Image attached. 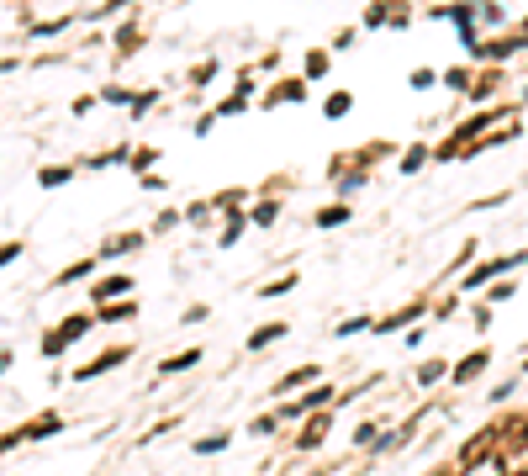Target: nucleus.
<instances>
[{
	"mask_svg": "<svg viewBox=\"0 0 528 476\" xmlns=\"http://www.w3.org/2000/svg\"><path fill=\"white\" fill-rule=\"evenodd\" d=\"M122 291H132V281H127V276H111V281L95 286V296H101V302H106V296H122Z\"/></svg>",
	"mask_w": 528,
	"mask_h": 476,
	"instance_id": "9d476101",
	"label": "nucleus"
},
{
	"mask_svg": "<svg viewBox=\"0 0 528 476\" xmlns=\"http://www.w3.org/2000/svg\"><path fill=\"white\" fill-rule=\"evenodd\" d=\"M280 218V207L275 201H264V207H254V222H275Z\"/></svg>",
	"mask_w": 528,
	"mask_h": 476,
	"instance_id": "4be33fe9",
	"label": "nucleus"
},
{
	"mask_svg": "<svg viewBox=\"0 0 528 476\" xmlns=\"http://www.w3.org/2000/svg\"><path fill=\"white\" fill-rule=\"evenodd\" d=\"M275 339H285V323H264V328H254L249 349H264V345H275Z\"/></svg>",
	"mask_w": 528,
	"mask_h": 476,
	"instance_id": "423d86ee",
	"label": "nucleus"
},
{
	"mask_svg": "<svg viewBox=\"0 0 528 476\" xmlns=\"http://www.w3.org/2000/svg\"><path fill=\"white\" fill-rule=\"evenodd\" d=\"M486 360H492L486 349H470L466 360L455 365V376H449V381H475V376H481V371H486Z\"/></svg>",
	"mask_w": 528,
	"mask_h": 476,
	"instance_id": "f03ea898",
	"label": "nucleus"
},
{
	"mask_svg": "<svg viewBox=\"0 0 528 476\" xmlns=\"http://www.w3.org/2000/svg\"><path fill=\"white\" fill-rule=\"evenodd\" d=\"M238 233H244V218H238V212H233V222H227V233H222V244H227V249H233V244H238Z\"/></svg>",
	"mask_w": 528,
	"mask_h": 476,
	"instance_id": "412c9836",
	"label": "nucleus"
},
{
	"mask_svg": "<svg viewBox=\"0 0 528 476\" xmlns=\"http://www.w3.org/2000/svg\"><path fill=\"white\" fill-rule=\"evenodd\" d=\"M423 159H428V154H423V149H412V154L402 159V170H407V175H412V170H423Z\"/></svg>",
	"mask_w": 528,
	"mask_h": 476,
	"instance_id": "393cba45",
	"label": "nucleus"
},
{
	"mask_svg": "<svg viewBox=\"0 0 528 476\" xmlns=\"http://www.w3.org/2000/svg\"><path fill=\"white\" fill-rule=\"evenodd\" d=\"M370 328H375L370 317H349V323L339 328V339H354V334H370Z\"/></svg>",
	"mask_w": 528,
	"mask_h": 476,
	"instance_id": "2eb2a0df",
	"label": "nucleus"
},
{
	"mask_svg": "<svg viewBox=\"0 0 528 476\" xmlns=\"http://www.w3.org/2000/svg\"><path fill=\"white\" fill-rule=\"evenodd\" d=\"M69 175H74V170H69V164H63V170H43V175H37V180H43V186H63V180H69Z\"/></svg>",
	"mask_w": 528,
	"mask_h": 476,
	"instance_id": "6ab92c4d",
	"label": "nucleus"
},
{
	"mask_svg": "<svg viewBox=\"0 0 528 476\" xmlns=\"http://www.w3.org/2000/svg\"><path fill=\"white\" fill-rule=\"evenodd\" d=\"M460 476H507V466H502V455H486V461H470Z\"/></svg>",
	"mask_w": 528,
	"mask_h": 476,
	"instance_id": "20e7f679",
	"label": "nucleus"
},
{
	"mask_svg": "<svg viewBox=\"0 0 528 476\" xmlns=\"http://www.w3.org/2000/svg\"><path fill=\"white\" fill-rule=\"evenodd\" d=\"M196 360H201V355H196V349H186V355H169V360H164L158 371H164V376H175V371H190Z\"/></svg>",
	"mask_w": 528,
	"mask_h": 476,
	"instance_id": "1a4fd4ad",
	"label": "nucleus"
},
{
	"mask_svg": "<svg viewBox=\"0 0 528 476\" xmlns=\"http://www.w3.org/2000/svg\"><path fill=\"white\" fill-rule=\"evenodd\" d=\"M349 218V207H328V212H317V228H339Z\"/></svg>",
	"mask_w": 528,
	"mask_h": 476,
	"instance_id": "dca6fc26",
	"label": "nucleus"
},
{
	"mask_svg": "<svg viewBox=\"0 0 528 476\" xmlns=\"http://www.w3.org/2000/svg\"><path fill=\"white\" fill-rule=\"evenodd\" d=\"M222 444H227V434H212V440H201V444H196V455H217Z\"/></svg>",
	"mask_w": 528,
	"mask_h": 476,
	"instance_id": "aec40b11",
	"label": "nucleus"
},
{
	"mask_svg": "<svg viewBox=\"0 0 528 476\" xmlns=\"http://www.w3.org/2000/svg\"><path fill=\"white\" fill-rule=\"evenodd\" d=\"M85 328H91V317H63L59 328H53V334L43 339V355H59V349H63V345H74V339H80Z\"/></svg>",
	"mask_w": 528,
	"mask_h": 476,
	"instance_id": "f257e3e1",
	"label": "nucleus"
},
{
	"mask_svg": "<svg viewBox=\"0 0 528 476\" xmlns=\"http://www.w3.org/2000/svg\"><path fill=\"white\" fill-rule=\"evenodd\" d=\"M101 317H111V323H122V317H132V302H117V307H106Z\"/></svg>",
	"mask_w": 528,
	"mask_h": 476,
	"instance_id": "b1692460",
	"label": "nucleus"
},
{
	"mask_svg": "<svg viewBox=\"0 0 528 476\" xmlns=\"http://www.w3.org/2000/svg\"><path fill=\"white\" fill-rule=\"evenodd\" d=\"M317 376H322L317 365H302V371H291V376L280 381V392H291V386H307V381H317Z\"/></svg>",
	"mask_w": 528,
	"mask_h": 476,
	"instance_id": "f8f14e48",
	"label": "nucleus"
},
{
	"mask_svg": "<svg viewBox=\"0 0 528 476\" xmlns=\"http://www.w3.org/2000/svg\"><path fill=\"white\" fill-rule=\"evenodd\" d=\"M507 476H528V471H507Z\"/></svg>",
	"mask_w": 528,
	"mask_h": 476,
	"instance_id": "a878e982",
	"label": "nucleus"
},
{
	"mask_svg": "<svg viewBox=\"0 0 528 476\" xmlns=\"http://www.w3.org/2000/svg\"><path fill=\"white\" fill-rule=\"evenodd\" d=\"M444 376H455V371H449L444 360H428V365L418 371V381H423V386H434V381H444Z\"/></svg>",
	"mask_w": 528,
	"mask_h": 476,
	"instance_id": "9b49d317",
	"label": "nucleus"
},
{
	"mask_svg": "<svg viewBox=\"0 0 528 476\" xmlns=\"http://www.w3.org/2000/svg\"><path fill=\"white\" fill-rule=\"evenodd\" d=\"M507 265H518V259H492V265H481V270H470V281H466V286H486V281H492V276H502Z\"/></svg>",
	"mask_w": 528,
	"mask_h": 476,
	"instance_id": "6e6552de",
	"label": "nucleus"
},
{
	"mask_svg": "<svg viewBox=\"0 0 528 476\" xmlns=\"http://www.w3.org/2000/svg\"><path fill=\"white\" fill-rule=\"evenodd\" d=\"M322 69H328V53H307V74H312V80H317Z\"/></svg>",
	"mask_w": 528,
	"mask_h": 476,
	"instance_id": "5701e85b",
	"label": "nucleus"
},
{
	"mask_svg": "<svg viewBox=\"0 0 528 476\" xmlns=\"http://www.w3.org/2000/svg\"><path fill=\"white\" fill-rule=\"evenodd\" d=\"M53 429H59V413H43V418L27 429V440H43V434H53Z\"/></svg>",
	"mask_w": 528,
	"mask_h": 476,
	"instance_id": "ddd939ff",
	"label": "nucleus"
},
{
	"mask_svg": "<svg viewBox=\"0 0 528 476\" xmlns=\"http://www.w3.org/2000/svg\"><path fill=\"white\" fill-rule=\"evenodd\" d=\"M322 112H328V117H343V112H349V91L328 95V106H322Z\"/></svg>",
	"mask_w": 528,
	"mask_h": 476,
	"instance_id": "f3484780",
	"label": "nucleus"
},
{
	"mask_svg": "<svg viewBox=\"0 0 528 476\" xmlns=\"http://www.w3.org/2000/svg\"><path fill=\"white\" fill-rule=\"evenodd\" d=\"M492 444H497V434H492V429H481V434L460 450V461H466V466H470V461H481V450H492Z\"/></svg>",
	"mask_w": 528,
	"mask_h": 476,
	"instance_id": "0eeeda50",
	"label": "nucleus"
},
{
	"mask_svg": "<svg viewBox=\"0 0 528 476\" xmlns=\"http://www.w3.org/2000/svg\"><path fill=\"white\" fill-rule=\"evenodd\" d=\"M322 434H328V418L317 413V418H312L307 429H302V444H317V440H322Z\"/></svg>",
	"mask_w": 528,
	"mask_h": 476,
	"instance_id": "4468645a",
	"label": "nucleus"
},
{
	"mask_svg": "<svg viewBox=\"0 0 528 476\" xmlns=\"http://www.w3.org/2000/svg\"><path fill=\"white\" fill-rule=\"evenodd\" d=\"M291 286H296V276H280V281H270V286H264V291H259V296H285Z\"/></svg>",
	"mask_w": 528,
	"mask_h": 476,
	"instance_id": "a211bd4d",
	"label": "nucleus"
},
{
	"mask_svg": "<svg viewBox=\"0 0 528 476\" xmlns=\"http://www.w3.org/2000/svg\"><path fill=\"white\" fill-rule=\"evenodd\" d=\"M132 249H143V233H127V238H111V244H106V259H122V254H132Z\"/></svg>",
	"mask_w": 528,
	"mask_h": 476,
	"instance_id": "39448f33",
	"label": "nucleus"
},
{
	"mask_svg": "<svg viewBox=\"0 0 528 476\" xmlns=\"http://www.w3.org/2000/svg\"><path fill=\"white\" fill-rule=\"evenodd\" d=\"M122 360H127V349H111V355H101V360H95V365H85V371H80V376H74V381L106 376V371H111V365H122Z\"/></svg>",
	"mask_w": 528,
	"mask_h": 476,
	"instance_id": "7ed1b4c3",
	"label": "nucleus"
}]
</instances>
